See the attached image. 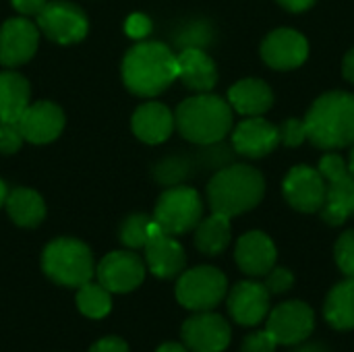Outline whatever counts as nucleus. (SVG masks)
<instances>
[{"instance_id": "obj_1", "label": "nucleus", "mask_w": 354, "mask_h": 352, "mask_svg": "<svg viewBox=\"0 0 354 352\" xmlns=\"http://www.w3.org/2000/svg\"><path fill=\"white\" fill-rule=\"evenodd\" d=\"M178 79L176 54L162 41H141L133 46L122 60V81L129 91L141 98H153L166 91Z\"/></svg>"}, {"instance_id": "obj_2", "label": "nucleus", "mask_w": 354, "mask_h": 352, "mask_svg": "<svg viewBox=\"0 0 354 352\" xmlns=\"http://www.w3.org/2000/svg\"><path fill=\"white\" fill-rule=\"evenodd\" d=\"M307 139L324 149L336 151L354 145V95L348 91H328L319 95L307 116Z\"/></svg>"}, {"instance_id": "obj_3", "label": "nucleus", "mask_w": 354, "mask_h": 352, "mask_svg": "<svg viewBox=\"0 0 354 352\" xmlns=\"http://www.w3.org/2000/svg\"><path fill=\"white\" fill-rule=\"evenodd\" d=\"M266 195L263 174L249 164L220 168L207 185V203L214 214L228 218L251 212Z\"/></svg>"}, {"instance_id": "obj_4", "label": "nucleus", "mask_w": 354, "mask_h": 352, "mask_svg": "<svg viewBox=\"0 0 354 352\" xmlns=\"http://www.w3.org/2000/svg\"><path fill=\"white\" fill-rule=\"evenodd\" d=\"M232 108L228 100L214 93H197L185 100L174 114L178 133L197 145H216L232 131Z\"/></svg>"}, {"instance_id": "obj_5", "label": "nucleus", "mask_w": 354, "mask_h": 352, "mask_svg": "<svg viewBox=\"0 0 354 352\" xmlns=\"http://www.w3.org/2000/svg\"><path fill=\"white\" fill-rule=\"evenodd\" d=\"M41 268L46 276L68 288H79L91 282L95 268L89 247L77 239H56L52 241L41 255Z\"/></svg>"}, {"instance_id": "obj_6", "label": "nucleus", "mask_w": 354, "mask_h": 352, "mask_svg": "<svg viewBox=\"0 0 354 352\" xmlns=\"http://www.w3.org/2000/svg\"><path fill=\"white\" fill-rule=\"evenodd\" d=\"M319 172L326 178V203L322 218L330 226L344 224L354 214V178L340 154H326L319 160Z\"/></svg>"}, {"instance_id": "obj_7", "label": "nucleus", "mask_w": 354, "mask_h": 352, "mask_svg": "<svg viewBox=\"0 0 354 352\" xmlns=\"http://www.w3.org/2000/svg\"><path fill=\"white\" fill-rule=\"evenodd\" d=\"M201 218H203L201 195L193 187H185V185L166 189L160 195L153 210V220L162 226L164 232L172 237L195 230Z\"/></svg>"}, {"instance_id": "obj_8", "label": "nucleus", "mask_w": 354, "mask_h": 352, "mask_svg": "<svg viewBox=\"0 0 354 352\" xmlns=\"http://www.w3.org/2000/svg\"><path fill=\"white\" fill-rule=\"evenodd\" d=\"M228 293L226 276L212 266L187 270L176 282V301L189 311H212Z\"/></svg>"}, {"instance_id": "obj_9", "label": "nucleus", "mask_w": 354, "mask_h": 352, "mask_svg": "<svg viewBox=\"0 0 354 352\" xmlns=\"http://www.w3.org/2000/svg\"><path fill=\"white\" fill-rule=\"evenodd\" d=\"M35 17H37V29L60 46L81 41L89 29L85 12L79 6L64 0L46 2V6Z\"/></svg>"}, {"instance_id": "obj_10", "label": "nucleus", "mask_w": 354, "mask_h": 352, "mask_svg": "<svg viewBox=\"0 0 354 352\" xmlns=\"http://www.w3.org/2000/svg\"><path fill=\"white\" fill-rule=\"evenodd\" d=\"M284 199L301 214H317L326 203V178L319 168L299 164L288 170L282 183Z\"/></svg>"}, {"instance_id": "obj_11", "label": "nucleus", "mask_w": 354, "mask_h": 352, "mask_svg": "<svg viewBox=\"0 0 354 352\" xmlns=\"http://www.w3.org/2000/svg\"><path fill=\"white\" fill-rule=\"evenodd\" d=\"M315 328V313L303 301H286L268 315L266 330L278 344L295 346L305 342Z\"/></svg>"}, {"instance_id": "obj_12", "label": "nucleus", "mask_w": 354, "mask_h": 352, "mask_svg": "<svg viewBox=\"0 0 354 352\" xmlns=\"http://www.w3.org/2000/svg\"><path fill=\"white\" fill-rule=\"evenodd\" d=\"M259 54L270 68L292 71L299 68L309 58V41L301 31L290 27H280L263 37Z\"/></svg>"}, {"instance_id": "obj_13", "label": "nucleus", "mask_w": 354, "mask_h": 352, "mask_svg": "<svg viewBox=\"0 0 354 352\" xmlns=\"http://www.w3.org/2000/svg\"><path fill=\"white\" fill-rule=\"evenodd\" d=\"M183 342L191 352H224L232 332L228 322L212 311H199L183 324Z\"/></svg>"}, {"instance_id": "obj_14", "label": "nucleus", "mask_w": 354, "mask_h": 352, "mask_svg": "<svg viewBox=\"0 0 354 352\" xmlns=\"http://www.w3.org/2000/svg\"><path fill=\"white\" fill-rule=\"evenodd\" d=\"M145 261L153 276L158 278H174L183 272L187 263V255L183 245L151 218L147 228V243H145Z\"/></svg>"}, {"instance_id": "obj_15", "label": "nucleus", "mask_w": 354, "mask_h": 352, "mask_svg": "<svg viewBox=\"0 0 354 352\" xmlns=\"http://www.w3.org/2000/svg\"><path fill=\"white\" fill-rule=\"evenodd\" d=\"M97 282L110 293H131L145 280V266L133 251H112L108 253L97 270Z\"/></svg>"}, {"instance_id": "obj_16", "label": "nucleus", "mask_w": 354, "mask_h": 352, "mask_svg": "<svg viewBox=\"0 0 354 352\" xmlns=\"http://www.w3.org/2000/svg\"><path fill=\"white\" fill-rule=\"evenodd\" d=\"M278 143V127L263 116H247L232 129V147L245 158H263L272 154Z\"/></svg>"}, {"instance_id": "obj_17", "label": "nucleus", "mask_w": 354, "mask_h": 352, "mask_svg": "<svg viewBox=\"0 0 354 352\" xmlns=\"http://www.w3.org/2000/svg\"><path fill=\"white\" fill-rule=\"evenodd\" d=\"M39 29L29 19H8L0 27V64H25L37 50Z\"/></svg>"}, {"instance_id": "obj_18", "label": "nucleus", "mask_w": 354, "mask_h": 352, "mask_svg": "<svg viewBox=\"0 0 354 352\" xmlns=\"http://www.w3.org/2000/svg\"><path fill=\"white\" fill-rule=\"evenodd\" d=\"M17 124L25 141L33 145H46L58 139V135L62 133L64 112L52 102H35L25 108Z\"/></svg>"}, {"instance_id": "obj_19", "label": "nucleus", "mask_w": 354, "mask_h": 352, "mask_svg": "<svg viewBox=\"0 0 354 352\" xmlns=\"http://www.w3.org/2000/svg\"><path fill=\"white\" fill-rule=\"evenodd\" d=\"M270 297L263 282L243 280L228 293V313L241 326H257L270 313Z\"/></svg>"}, {"instance_id": "obj_20", "label": "nucleus", "mask_w": 354, "mask_h": 352, "mask_svg": "<svg viewBox=\"0 0 354 352\" xmlns=\"http://www.w3.org/2000/svg\"><path fill=\"white\" fill-rule=\"evenodd\" d=\"M276 257H278V251H276L274 241L261 230H251L243 234L234 249V259L241 272H245L247 276H255V278L266 276L276 266Z\"/></svg>"}, {"instance_id": "obj_21", "label": "nucleus", "mask_w": 354, "mask_h": 352, "mask_svg": "<svg viewBox=\"0 0 354 352\" xmlns=\"http://www.w3.org/2000/svg\"><path fill=\"white\" fill-rule=\"evenodd\" d=\"M131 127L137 139L149 145H158L172 135L176 124H174V114L170 112L168 106L160 102H145L135 110L131 118Z\"/></svg>"}, {"instance_id": "obj_22", "label": "nucleus", "mask_w": 354, "mask_h": 352, "mask_svg": "<svg viewBox=\"0 0 354 352\" xmlns=\"http://www.w3.org/2000/svg\"><path fill=\"white\" fill-rule=\"evenodd\" d=\"M178 79L197 93H207L218 83V68L203 48H183L176 56Z\"/></svg>"}, {"instance_id": "obj_23", "label": "nucleus", "mask_w": 354, "mask_h": 352, "mask_svg": "<svg viewBox=\"0 0 354 352\" xmlns=\"http://www.w3.org/2000/svg\"><path fill=\"white\" fill-rule=\"evenodd\" d=\"M232 112L243 116H263L274 106V91L263 79H241L228 89Z\"/></svg>"}, {"instance_id": "obj_24", "label": "nucleus", "mask_w": 354, "mask_h": 352, "mask_svg": "<svg viewBox=\"0 0 354 352\" xmlns=\"http://www.w3.org/2000/svg\"><path fill=\"white\" fill-rule=\"evenodd\" d=\"M29 83L15 71L0 73V120L17 122L29 106Z\"/></svg>"}, {"instance_id": "obj_25", "label": "nucleus", "mask_w": 354, "mask_h": 352, "mask_svg": "<svg viewBox=\"0 0 354 352\" xmlns=\"http://www.w3.org/2000/svg\"><path fill=\"white\" fill-rule=\"evenodd\" d=\"M4 205H6L10 220L23 228H33L46 218V203H44L41 195L35 193L33 189L19 187V189L10 191L6 195Z\"/></svg>"}, {"instance_id": "obj_26", "label": "nucleus", "mask_w": 354, "mask_h": 352, "mask_svg": "<svg viewBox=\"0 0 354 352\" xmlns=\"http://www.w3.org/2000/svg\"><path fill=\"white\" fill-rule=\"evenodd\" d=\"M324 315L334 330H354V278L338 282L328 293Z\"/></svg>"}, {"instance_id": "obj_27", "label": "nucleus", "mask_w": 354, "mask_h": 352, "mask_svg": "<svg viewBox=\"0 0 354 352\" xmlns=\"http://www.w3.org/2000/svg\"><path fill=\"white\" fill-rule=\"evenodd\" d=\"M232 239L230 218L222 214H214L209 218H201L195 226V247L205 255H220Z\"/></svg>"}, {"instance_id": "obj_28", "label": "nucleus", "mask_w": 354, "mask_h": 352, "mask_svg": "<svg viewBox=\"0 0 354 352\" xmlns=\"http://www.w3.org/2000/svg\"><path fill=\"white\" fill-rule=\"evenodd\" d=\"M77 307L79 311L89 317V319H102L110 313L112 309V299H110V290H106L100 282H87L83 286H79L77 293Z\"/></svg>"}, {"instance_id": "obj_29", "label": "nucleus", "mask_w": 354, "mask_h": 352, "mask_svg": "<svg viewBox=\"0 0 354 352\" xmlns=\"http://www.w3.org/2000/svg\"><path fill=\"white\" fill-rule=\"evenodd\" d=\"M151 218L145 214H133L129 216L120 226V241L129 249H141L147 243V228Z\"/></svg>"}, {"instance_id": "obj_30", "label": "nucleus", "mask_w": 354, "mask_h": 352, "mask_svg": "<svg viewBox=\"0 0 354 352\" xmlns=\"http://www.w3.org/2000/svg\"><path fill=\"white\" fill-rule=\"evenodd\" d=\"M334 259L346 278H354V230H346L340 234L334 247Z\"/></svg>"}, {"instance_id": "obj_31", "label": "nucleus", "mask_w": 354, "mask_h": 352, "mask_svg": "<svg viewBox=\"0 0 354 352\" xmlns=\"http://www.w3.org/2000/svg\"><path fill=\"white\" fill-rule=\"evenodd\" d=\"M189 174V164L183 158H168L164 160L158 168H156V176L160 183L166 185H178L180 180H185Z\"/></svg>"}, {"instance_id": "obj_32", "label": "nucleus", "mask_w": 354, "mask_h": 352, "mask_svg": "<svg viewBox=\"0 0 354 352\" xmlns=\"http://www.w3.org/2000/svg\"><path fill=\"white\" fill-rule=\"evenodd\" d=\"M280 133V143L286 147H299L307 141V127H305V118H288L278 127Z\"/></svg>"}, {"instance_id": "obj_33", "label": "nucleus", "mask_w": 354, "mask_h": 352, "mask_svg": "<svg viewBox=\"0 0 354 352\" xmlns=\"http://www.w3.org/2000/svg\"><path fill=\"white\" fill-rule=\"evenodd\" d=\"M266 288H268V293L270 295H284L286 290H290L292 288V284H295V276H292V272L290 270H286V268H272L268 274H266Z\"/></svg>"}, {"instance_id": "obj_34", "label": "nucleus", "mask_w": 354, "mask_h": 352, "mask_svg": "<svg viewBox=\"0 0 354 352\" xmlns=\"http://www.w3.org/2000/svg\"><path fill=\"white\" fill-rule=\"evenodd\" d=\"M23 135L17 122L0 120V154H17L23 145Z\"/></svg>"}, {"instance_id": "obj_35", "label": "nucleus", "mask_w": 354, "mask_h": 352, "mask_svg": "<svg viewBox=\"0 0 354 352\" xmlns=\"http://www.w3.org/2000/svg\"><path fill=\"white\" fill-rule=\"evenodd\" d=\"M212 39V29L205 23H193L185 33L180 35V46L183 48H203Z\"/></svg>"}, {"instance_id": "obj_36", "label": "nucleus", "mask_w": 354, "mask_h": 352, "mask_svg": "<svg viewBox=\"0 0 354 352\" xmlns=\"http://www.w3.org/2000/svg\"><path fill=\"white\" fill-rule=\"evenodd\" d=\"M276 346L278 342L274 340V336L268 330H259L243 340L241 352H276Z\"/></svg>"}, {"instance_id": "obj_37", "label": "nucleus", "mask_w": 354, "mask_h": 352, "mask_svg": "<svg viewBox=\"0 0 354 352\" xmlns=\"http://www.w3.org/2000/svg\"><path fill=\"white\" fill-rule=\"evenodd\" d=\"M124 31H127V35L133 37V39H143V37L149 35V31H151V21H149L145 15L135 12V15H131V17L127 19Z\"/></svg>"}, {"instance_id": "obj_38", "label": "nucleus", "mask_w": 354, "mask_h": 352, "mask_svg": "<svg viewBox=\"0 0 354 352\" xmlns=\"http://www.w3.org/2000/svg\"><path fill=\"white\" fill-rule=\"evenodd\" d=\"M89 352H129V346L120 338H102L89 349Z\"/></svg>"}, {"instance_id": "obj_39", "label": "nucleus", "mask_w": 354, "mask_h": 352, "mask_svg": "<svg viewBox=\"0 0 354 352\" xmlns=\"http://www.w3.org/2000/svg\"><path fill=\"white\" fill-rule=\"evenodd\" d=\"M46 2H48V0H10L12 8H15L17 12L25 15V17L37 15V12L46 6Z\"/></svg>"}, {"instance_id": "obj_40", "label": "nucleus", "mask_w": 354, "mask_h": 352, "mask_svg": "<svg viewBox=\"0 0 354 352\" xmlns=\"http://www.w3.org/2000/svg\"><path fill=\"white\" fill-rule=\"evenodd\" d=\"M276 2L290 12H303L307 8H311L317 0H276Z\"/></svg>"}, {"instance_id": "obj_41", "label": "nucleus", "mask_w": 354, "mask_h": 352, "mask_svg": "<svg viewBox=\"0 0 354 352\" xmlns=\"http://www.w3.org/2000/svg\"><path fill=\"white\" fill-rule=\"evenodd\" d=\"M342 75H344L346 81L354 83V48L346 52V56L342 60Z\"/></svg>"}, {"instance_id": "obj_42", "label": "nucleus", "mask_w": 354, "mask_h": 352, "mask_svg": "<svg viewBox=\"0 0 354 352\" xmlns=\"http://www.w3.org/2000/svg\"><path fill=\"white\" fill-rule=\"evenodd\" d=\"M156 352H189V349L185 344H178V342H166Z\"/></svg>"}, {"instance_id": "obj_43", "label": "nucleus", "mask_w": 354, "mask_h": 352, "mask_svg": "<svg viewBox=\"0 0 354 352\" xmlns=\"http://www.w3.org/2000/svg\"><path fill=\"white\" fill-rule=\"evenodd\" d=\"M297 352H330L326 346L322 344H315V342H309V344H303L301 349H297Z\"/></svg>"}, {"instance_id": "obj_44", "label": "nucleus", "mask_w": 354, "mask_h": 352, "mask_svg": "<svg viewBox=\"0 0 354 352\" xmlns=\"http://www.w3.org/2000/svg\"><path fill=\"white\" fill-rule=\"evenodd\" d=\"M6 195H8L6 185H4V180L0 178V207H2V205H4V201H6Z\"/></svg>"}, {"instance_id": "obj_45", "label": "nucleus", "mask_w": 354, "mask_h": 352, "mask_svg": "<svg viewBox=\"0 0 354 352\" xmlns=\"http://www.w3.org/2000/svg\"><path fill=\"white\" fill-rule=\"evenodd\" d=\"M346 166H348V172L353 174V178H354V145H353V149H351V156H348V162H346Z\"/></svg>"}]
</instances>
